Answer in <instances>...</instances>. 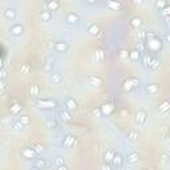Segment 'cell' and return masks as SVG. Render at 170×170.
<instances>
[{
	"label": "cell",
	"mask_w": 170,
	"mask_h": 170,
	"mask_svg": "<svg viewBox=\"0 0 170 170\" xmlns=\"http://www.w3.org/2000/svg\"><path fill=\"white\" fill-rule=\"evenodd\" d=\"M133 3H134L136 5H141L142 3H144V0H133Z\"/></svg>",
	"instance_id": "cell-48"
},
{
	"label": "cell",
	"mask_w": 170,
	"mask_h": 170,
	"mask_svg": "<svg viewBox=\"0 0 170 170\" xmlns=\"http://www.w3.org/2000/svg\"><path fill=\"white\" fill-rule=\"evenodd\" d=\"M0 79H2V80L7 79V71H5V69H0Z\"/></svg>",
	"instance_id": "cell-45"
},
{
	"label": "cell",
	"mask_w": 170,
	"mask_h": 170,
	"mask_svg": "<svg viewBox=\"0 0 170 170\" xmlns=\"http://www.w3.org/2000/svg\"><path fill=\"white\" fill-rule=\"evenodd\" d=\"M154 5H156V8H157V9H162L164 7H166L168 4H166V0H156Z\"/></svg>",
	"instance_id": "cell-37"
},
{
	"label": "cell",
	"mask_w": 170,
	"mask_h": 170,
	"mask_svg": "<svg viewBox=\"0 0 170 170\" xmlns=\"http://www.w3.org/2000/svg\"><path fill=\"white\" fill-rule=\"evenodd\" d=\"M57 170H68V166H66L65 164L64 165H61V166H59V168H56Z\"/></svg>",
	"instance_id": "cell-47"
},
{
	"label": "cell",
	"mask_w": 170,
	"mask_h": 170,
	"mask_svg": "<svg viewBox=\"0 0 170 170\" xmlns=\"http://www.w3.org/2000/svg\"><path fill=\"white\" fill-rule=\"evenodd\" d=\"M128 138H129V141L136 142V141L138 140V133L136 132V130H130V132H128Z\"/></svg>",
	"instance_id": "cell-32"
},
{
	"label": "cell",
	"mask_w": 170,
	"mask_h": 170,
	"mask_svg": "<svg viewBox=\"0 0 170 170\" xmlns=\"http://www.w3.org/2000/svg\"><path fill=\"white\" fill-rule=\"evenodd\" d=\"M65 21L68 23V24H71V25H75V24H77V23L80 21V18H79V15H76L75 12H69V13H66V16H65Z\"/></svg>",
	"instance_id": "cell-11"
},
{
	"label": "cell",
	"mask_w": 170,
	"mask_h": 170,
	"mask_svg": "<svg viewBox=\"0 0 170 170\" xmlns=\"http://www.w3.org/2000/svg\"><path fill=\"white\" fill-rule=\"evenodd\" d=\"M85 3H86V4H95L96 0H85Z\"/></svg>",
	"instance_id": "cell-50"
},
{
	"label": "cell",
	"mask_w": 170,
	"mask_h": 170,
	"mask_svg": "<svg viewBox=\"0 0 170 170\" xmlns=\"http://www.w3.org/2000/svg\"><path fill=\"white\" fill-rule=\"evenodd\" d=\"M59 117L60 120H61L63 122H68V121H71V114H69V112L66 111H60L59 112Z\"/></svg>",
	"instance_id": "cell-23"
},
{
	"label": "cell",
	"mask_w": 170,
	"mask_h": 170,
	"mask_svg": "<svg viewBox=\"0 0 170 170\" xmlns=\"http://www.w3.org/2000/svg\"><path fill=\"white\" fill-rule=\"evenodd\" d=\"M18 120L20 122H21L24 126H28L29 124H31V120H29L28 116H18Z\"/></svg>",
	"instance_id": "cell-33"
},
{
	"label": "cell",
	"mask_w": 170,
	"mask_h": 170,
	"mask_svg": "<svg viewBox=\"0 0 170 170\" xmlns=\"http://www.w3.org/2000/svg\"><path fill=\"white\" fill-rule=\"evenodd\" d=\"M146 121H148V114H146L145 111H138L136 112L134 114V124L141 128V126H145L146 125Z\"/></svg>",
	"instance_id": "cell-2"
},
{
	"label": "cell",
	"mask_w": 170,
	"mask_h": 170,
	"mask_svg": "<svg viewBox=\"0 0 170 170\" xmlns=\"http://www.w3.org/2000/svg\"><path fill=\"white\" fill-rule=\"evenodd\" d=\"M129 59L132 60V61H138L140 59H141V52H138L137 49H134V51L129 52Z\"/></svg>",
	"instance_id": "cell-27"
},
{
	"label": "cell",
	"mask_w": 170,
	"mask_h": 170,
	"mask_svg": "<svg viewBox=\"0 0 170 170\" xmlns=\"http://www.w3.org/2000/svg\"><path fill=\"white\" fill-rule=\"evenodd\" d=\"M111 164H112V168H114V169H121L122 165H124V157H122L120 153H114V156H113Z\"/></svg>",
	"instance_id": "cell-6"
},
{
	"label": "cell",
	"mask_w": 170,
	"mask_h": 170,
	"mask_svg": "<svg viewBox=\"0 0 170 170\" xmlns=\"http://www.w3.org/2000/svg\"><path fill=\"white\" fill-rule=\"evenodd\" d=\"M158 66H159V60L156 59V57H152V61H150V64H149V68H150L152 71H157Z\"/></svg>",
	"instance_id": "cell-30"
},
{
	"label": "cell",
	"mask_w": 170,
	"mask_h": 170,
	"mask_svg": "<svg viewBox=\"0 0 170 170\" xmlns=\"http://www.w3.org/2000/svg\"><path fill=\"white\" fill-rule=\"evenodd\" d=\"M150 61H152V55H150V53H144V59H142V63H144V65H145V66H149Z\"/></svg>",
	"instance_id": "cell-36"
},
{
	"label": "cell",
	"mask_w": 170,
	"mask_h": 170,
	"mask_svg": "<svg viewBox=\"0 0 170 170\" xmlns=\"http://www.w3.org/2000/svg\"><path fill=\"white\" fill-rule=\"evenodd\" d=\"M148 43H149V45H148V47H149V49H150V51H154V52L161 51L162 41H161V40H159V43H158V39H157V37L148 40Z\"/></svg>",
	"instance_id": "cell-7"
},
{
	"label": "cell",
	"mask_w": 170,
	"mask_h": 170,
	"mask_svg": "<svg viewBox=\"0 0 170 170\" xmlns=\"http://www.w3.org/2000/svg\"><path fill=\"white\" fill-rule=\"evenodd\" d=\"M136 49H137L138 52L144 53V51H145V44H144V43H138V44H137V48H136Z\"/></svg>",
	"instance_id": "cell-43"
},
{
	"label": "cell",
	"mask_w": 170,
	"mask_h": 170,
	"mask_svg": "<svg viewBox=\"0 0 170 170\" xmlns=\"http://www.w3.org/2000/svg\"><path fill=\"white\" fill-rule=\"evenodd\" d=\"M53 64H55V60H53L52 57H48L45 61V71L47 72H51L52 68H53Z\"/></svg>",
	"instance_id": "cell-31"
},
{
	"label": "cell",
	"mask_w": 170,
	"mask_h": 170,
	"mask_svg": "<svg viewBox=\"0 0 170 170\" xmlns=\"http://www.w3.org/2000/svg\"><path fill=\"white\" fill-rule=\"evenodd\" d=\"M64 105H65V109L69 113H73V112L77 111V102H76L75 98H72V97H65Z\"/></svg>",
	"instance_id": "cell-5"
},
{
	"label": "cell",
	"mask_w": 170,
	"mask_h": 170,
	"mask_svg": "<svg viewBox=\"0 0 170 170\" xmlns=\"http://www.w3.org/2000/svg\"><path fill=\"white\" fill-rule=\"evenodd\" d=\"M9 33H11L12 36H15V37H19V36H21L23 33H24V27H23L21 24L12 25L11 28H9Z\"/></svg>",
	"instance_id": "cell-8"
},
{
	"label": "cell",
	"mask_w": 170,
	"mask_h": 170,
	"mask_svg": "<svg viewBox=\"0 0 170 170\" xmlns=\"http://www.w3.org/2000/svg\"><path fill=\"white\" fill-rule=\"evenodd\" d=\"M37 106L43 109H55L57 106V102L55 100H51V98H47V100H39V101L35 102Z\"/></svg>",
	"instance_id": "cell-3"
},
{
	"label": "cell",
	"mask_w": 170,
	"mask_h": 170,
	"mask_svg": "<svg viewBox=\"0 0 170 170\" xmlns=\"http://www.w3.org/2000/svg\"><path fill=\"white\" fill-rule=\"evenodd\" d=\"M101 169H104V170H111V169H113V168H112V164H111V162H104V164H102V166H101Z\"/></svg>",
	"instance_id": "cell-44"
},
{
	"label": "cell",
	"mask_w": 170,
	"mask_h": 170,
	"mask_svg": "<svg viewBox=\"0 0 170 170\" xmlns=\"http://www.w3.org/2000/svg\"><path fill=\"white\" fill-rule=\"evenodd\" d=\"M130 25L133 27V28H141L142 25H144V21H142V19L141 18H133L132 20H130Z\"/></svg>",
	"instance_id": "cell-24"
},
{
	"label": "cell",
	"mask_w": 170,
	"mask_h": 170,
	"mask_svg": "<svg viewBox=\"0 0 170 170\" xmlns=\"http://www.w3.org/2000/svg\"><path fill=\"white\" fill-rule=\"evenodd\" d=\"M158 109H159V113H161V114L168 116L169 109H170V104H169V101H164V102H162V104H159Z\"/></svg>",
	"instance_id": "cell-19"
},
{
	"label": "cell",
	"mask_w": 170,
	"mask_h": 170,
	"mask_svg": "<svg viewBox=\"0 0 170 170\" xmlns=\"http://www.w3.org/2000/svg\"><path fill=\"white\" fill-rule=\"evenodd\" d=\"M48 164H47V161L45 159H43V158H37V159H35V162H33V168L35 169H45V168H48Z\"/></svg>",
	"instance_id": "cell-18"
},
{
	"label": "cell",
	"mask_w": 170,
	"mask_h": 170,
	"mask_svg": "<svg viewBox=\"0 0 170 170\" xmlns=\"http://www.w3.org/2000/svg\"><path fill=\"white\" fill-rule=\"evenodd\" d=\"M106 7L109 9H113V11H120L122 8V4L120 2H117V0H108L106 2Z\"/></svg>",
	"instance_id": "cell-16"
},
{
	"label": "cell",
	"mask_w": 170,
	"mask_h": 170,
	"mask_svg": "<svg viewBox=\"0 0 170 170\" xmlns=\"http://www.w3.org/2000/svg\"><path fill=\"white\" fill-rule=\"evenodd\" d=\"M31 72V66H29L28 64H24L21 66V73L23 75H27V73H29Z\"/></svg>",
	"instance_id": "cell-39"
},
{
	"label": "cell",
	"mask_w": 170,
	"mask_h": 170,
	"mask_svg": "<svg viewBox=\"0 0 170 170\" xmlns=\"http://www.w3.org/2000/svg\"><path fill=\"white\" fill-rule=\"evenodd\" d=\"M40 92H41V89H40L39 85H31V88H29L31 96H35V97H37V96L40 95Z\"/></svg>",
	"instance_id": "cell-29"
},
{
	"label": "cell",
	"mask_w": 170,
	"mask_h": 170,
	"mask_svg": "<svg viewBox=\"0 0 170 170\" xmlns=\"http://www.w3.org/2000/svg\"><path fill=\"white\" fill-rule=\"evenodd\" d=\"M21 156L27 159H33L37 156V153L33 150L32 148H24V149H21Z\"/></svg>",
	"instance_id": "cell-12"
},
{
	"label": "cell",
	"mask_w": 170,
	"mask_h": 170,
	"mask_svg": "<svg viewBox=\"0 0 170 170\" xmlns=\"http://www.w3.org/2000/svg\"><path fill=\"white\" fill-rule=\"evenodd\" d=\"M104 59H105V55H104V51H102V49H97V51L93 53L92 57H91L93 64H97V63L104 61Z\"/></svg>",
	"instance_id": "cell-9"
},
{
	"label": "cell",
	"mask_w": 170,
	"mask_h": 170,
	"mask_svg": "<svg viewBox=\"0 0 170 170\" xmlns=\"http://www.w3.org/2000/svg\"><path fill=\"white\" fill-rule=\"evenodd\" d=\"M168 41H169V35L166 33V35H165V43H168Z\"/></svg>",
	"instance_id": "cell-52"
},
{
	"label": "cell",
	"mask_w": 170,
	"mask_h": 170,
	"mask_svg": "<svg viewBox=\"0 0 170 170\" xmlns=\"http://www.w3.org/2000/svg\"><path fill=\"white\" fill-rule=\"evenodd\" d=\"M138 36H140V39H141V40H144L145 39V32H140Z\"/></svg>",
	"instance_id": "cell-49"
},
{
	"label": "cell",
	"mask_w": 170,
	"mask_h": 170,
	"mask_svg": "<svg viewBox=\"0 0 170 170\" xmlns=\"http://www.w3.org/2000/svg\"><path fill=\"white\" fill-rule=\"evenodd\" d=\"M48 48L51 49V51H56V52H65V51H68V43H65V41H57V43H55V41H49L48 44Z\"/></svg>",
	"instance_id": "cell-1"
},
{
	"label": "cell",
	"mask_w": 170,
	"mask_h": 170,
	"mask_svg": "<svg viewBox=\"0 0 170 170\" xmlns=\"http://www.w3.org/2000/svg\"><path fill=\"white\" fill-rule=\"evenodd\" d=\"M9 126H11V128L13 129V130H18V132H20V130H23V129H24V125H23L18 118L13 120V121L11 122V124H9Z\"/></svg>",
	"instance_id": "cell-21"
},
{
	"label": "cell",
	"mask_w": 170,
	"mask_h": 170,
	"mask_svg": "<svg viewBox=\"0 0 170 170\" xmlns=\"http://www.w3.org/2000/svg\"><path fill=\"white\" fill-rule=\"evenodd\" d=\"M48 81L51 82V84H53V85H57V84H60V82L63 81V76L60 75V73H51L49 77H48Z\"/></svg>",
	"instance_id": "cell-15"
},
{
	"label": "cell",
	"mask_w": 170,
	"mask_h": 170,
	"mask_svg": "<svg viewBox=\"0 0 170 170\" xmlns=\"http://www.w3.org/2000/svg\"><path fill=\"white\" fill-rule=\"evenodd\" d=\"M59 2H56V0H51V2L47 3V8H48V11H56V9H59Z\"/></svg>",
	"instance_id": "cell-26"
},
{
	"label": "cell",
	"mask_w": 170,
	"mask_h": 170,
	"mask_svg": "<svg viewBox=\"0 0 170 170\" xmlns=\"http://www.w3.org/2000/svg\"><path fill=\"white\" fill-rule=\"evenodd\" d=\"M93 116L95 117H101V111L100 109H93Z\"/></svg>",
	"instance_id": "cell-46"
},
{
	"label": "cell",
	"mask_w": 170,
	"mask_h": 170,
	"mask_svg": "<svg viewBox=\"0 0 170 170\" xmlns=\"http://www.w3.org/2000/svg\"><path fill=\"white\" fill-rule=\"evenodd\" d=\"M159 134L166 137V134H168V125H162L161 128H159Z\"/></svg>",
	"instance_id": "cell-40"
},
{
	"label": "cell",
	"mask_w": 170,
	"mask_h": 170,
	"mask_svg": "<svg viewBox=\"0 0 170 170\" xmlns=\"http://www.w3.org/2000/svg\"><path fill=\"white\" fill-rule=\"evenodd\" d=\"M114 153H116V152L113 150V149L108 150V152L105 153V157H104L105 159H104V161H105V162H111V161H112V158H113V156H114Z\"/></svg>",
	"instance_id": "cell-35"
},
{
	"label": "cell",
	"mask_w": 170,
	"mask_h": 170,
	"mask_svg": "<svg viewBox=\"0 0 170 170\" xmlns=\"http://www.w3.org/2000/svg\"><path fill=\"white\" fill-rule=\"evenodd\" d=\"M33 150L37 153V154H40V153L44 152V148H43V145H36L35 148H33Z\"/></svg>",
	"instance_id": "cell-42"
},
{
	"label": "cell",
	"mask_w": 170,
	"mask_h": 170,
	"mask_svg": "<svg viewBox=\"0 0 170 170\" xmlns=\"http://www.w3.org/2000/svg\"><path fill=\"white\" fill-rule=\"evenodd\" d=\"M138 159H140L138 152H129L125 161L128 162V164H136V162H138Z\"/></svg>",
	"instance_id": "cell-14"
},
{
	"label": "cell",
	"mask_w": 170,
	"mask_h": 170,
	"mask_svg": "<svg viewBox=\"0 0 170 170\" xmlns=\"http://www.w3.org/2000/svg\"><path fill=\"white\" fill-rule=\"evenodd\" d=\"M44 125H45V128H48V129H56L59 124H57V120H56V118L47 117L45 121H44Z\"/></svg>",
	"instance_id": "cell-17"
},
{
	"label": "cell",
	"mask_w": 170,
	"mask_h": 170,
	"mask_svg": "<svg viewBox=\"0 0 170 170\" xmlns=\"http://www.w3.org/2000/svg\"><path fill=\"white\" fill-rule=\"evenodd\" d=\"M75 144H76V140H75L73 136H71V134L64 136V138H63V146H64V148L69 149V148H72Z\"/></svg>",
	"instance_id": "cell-13"
},
{
	"label": "cell",
	"mask_w": 170,
	"mask_h": 170,
	"mask_svg": "<svg viewBox=\"0 0 170 170\" xmlns=\"http://www.w3.org/2000/svg\"><path fill=\"white\" fill-rule=\"evenodd\" d=\"M7 89V82H5V80H2L0 79V93H3Z\"/></svg>",
	"instance_id": "cell-41"
},
{
	"label": "cell",
	"mask_w": 170,
	"mask_h": 170,
	"mask_svg": "<svg viewBox=\"0 0 170 170\" xmlns=\"http://www.w3.org/2000/svg\"><path fill=\"white\" fill-rule=\"evenodd\" d=\"M145 92L148 95H156V93H158V86L156 84H149L145 86Z\"/></svg>",
	"instance_id": "cell-25"
},
{
	"label": "cell",
	"mask_w": 170,
	"mask_h": 170,
	"mask_svg": "<svg viewBox=\"0 0 170 170\" xmlns=\"http://www.w3.org/2000/svg\"><path fill=\"white\" fill-rule=\"evenodd\" d=\"M52 12L51 11H43L41 13H40V19H41L43 23H48L52 20Z\"/></svg>",
	"instance_id": "cell-20"
},
{
	"label": "cell",
	"mask_w": 170,
	"mask_h": 170,
	"mask_svg": "<svg viewBox=\"0 0 170 170\" xmlns=\"http://www.w3.org/2000/svg\"><path fill=\"white\" fill-rule=\"evenodd\" d=\"M88 35L89 36H93V37H96V36H98V33H100V28L96 24H92L91 27L88 28Z\"/></svg>",
	"instance_id": "cell-22"
},
{
	"label": "cell",
	"mask_w": 170,
	"mask_h": 170,
	"mask_svg": "<svg viewBox=\"0 0 170 170\" xmlns=\"http://www.w3.org/2000/svg\"><path fill=\"white\" fill-rule=\"evenodd\" d=\"M61 165H64V158L63 157H55L53 158V162H52V168H59V166H61Z\"/></svg>",
	"instance_id": "cell-28"
},
{
	"label": "cell",
	"mask_w": 170,
	"mask_h": 170,
	"mask_svg": "<svg viewBox=\"0 0 170 170\" xmlns=\"http://www.w3.org/2000/svg\"><path fill=\"white\" fill-rule=\"evenodd\" d=\"M84 82L86 85H91V86H100V85H102V79L100 76L91 75V76H86Z\"/></svg>",
	"instance_id": "cell-4"
},
{
	"label": "cell",
	"mask_w": 170,
	"mask_h": 170,
	"mask_svg": "<svg viewBox=\"0 0 170 170\" xmlns=\"http://www.w3.org/2000/svg\"><path fill=\"white\" fill-rule=\"evenodd\" d=\"M118 59L120 60H128L129 59V52L126 51V49H121V51L118 52Z\"/></svg>",
	"instance_id": "cell-34"
},
{
	"label": "cell",
	"mask_w": 170,
	"mask_h": 170,
	"mask_svg": "<svg viewBox=\"0 0 170 170\" xmlns=\"http://www.w3.org/2000/svg\"><path fill=\"white\" fill-rule=\"evenodd\" d=\"M18 111H19V105H15V108L12 109V113H16Z\"/></svg>",
	"instance_id": "cell-51"
},
{
	"label": "cell",
	"mask_w": 170,
	"mask_h": 170,
	"mask_svg": "<svg viewBox=\"0 0 170 170\" xmlns=\"http://www.w3.org/2000/svg\"><path fill=\"white\" fill-rule=\"evenodd\" d=\"M159 11H161V16H162V18H165V16H169V13H170V8H169L168 5H166V7H164L162 9H159Z\"/></svg>",
	"instance_id": "cell-38"
},
{
	"label": "cell",
	"mask_w": 170,
	"mask_h": 170,
	"mask_svg": "<svg viewBox=\"0 0 170 170\" xmlns=\"http://www.w3.org/2000/svg\"><path fill=\"white\" fill-rule=\"evenodd\" d=\"M3 15H4V19L7 20V21H15L18 13H16V9L15 8H7Z\"/></svg>",
	"instance_id": "cell-10"
}]
</instances>
